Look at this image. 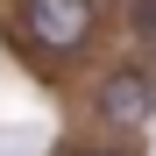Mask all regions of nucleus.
Returning <instances> with one entry per match:
<instances>
[{"label": "nucleus", "instance_id": "obj_3", "mask_svg": "<svg viewBox=\"0 0 156 156\" xmlns=\"http://www.w3.org/2000/svg\"><path fill=\"white\" fill-rule=\"evenodd\" d=\"M128 43L142 57H156V0H128Z\"/></svg>", "mask_w": 156, "mask_h": 156}, {"label": "nucleus", "instance_id": "obj_1", "mask_svg": "<svg viewBox=\"0 0 156 156\" xmlns=\"http://www.w3.org/2000/svg\"><path fill=\"white\" fill-rule=\"evenodd\" d=\"M92 36H99V0H21V14L7 21V43L43 78H57V64L85 57Z\"/></svg>", "mask_w": 156, "mask_h": 156}, {"label": "nucleus", "instance_id": "obj_2", "mask_svg": "<svg viewBox=\"0 0 156 156\" xmlns=\"http://www.w3.org/2000/svg\"><path fill=\"white\" fill-rule=\"evenodd\" d=\"M92 121L114 128V135H135V128L156 121V64L128 57V64H107L92 85Z\"/></svg>", "mask_w": 156, "mask_h": 156}, {"label": "nucleus", "instance_id": "obj_4", "mask_svg": "<svg viewBox=\"0 0 156 156\" xmlns=\"http://www.w3.org/2000/svg\"><path fill=\"white\" fill-rule=\"evenodd\" d=\"M57 156H135V149H121V142H92V149H78V142H64Z\"/></svg>", "mask_w": 156, "mask_h": 156}]
</instances>
